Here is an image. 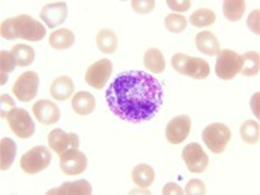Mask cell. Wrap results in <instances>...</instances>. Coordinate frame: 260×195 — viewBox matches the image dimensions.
I'll list each match as a JSON object with an SVG mask.
<instances>
[{
  "label": "cell",
  "instance_id": "obj_21",
  "mask_svg": "<svg viewBox=\"0 0 260 195\" xmlns=\"http://www.w3.org/2000/svg\"><path fill=\"white\" fill-rule=\"evenodd\" d=\"M154 178H156V173L149 164H139L132 171V180L140 188H149L154 182Z\"/></svg>",
  "mask_w": 260,
  "mask_h": 195
},
{
  "label": "cell",
  "instance_id": "obj_5",
  "mask_svg": "<svg viewBox=\"0 0 260 195\" xmlns=\"http://www.w3.org/2000/svg\"><path fill=\"white\" fill-rule=\"evenodd\" d=\"M231 137H232V132L223 123L208 124L202 130L204 143L215 154H222L225 151L228 143L231 142Z\"/></svg>",
  "mask_w": 260,
  "mask_h": 195
},
{
  "label": "cell",
  "instance_id": "obj_37",
  "mask_svg": "<svg viewBox=\"0 0 260 195\" xmlns=\"http://www.w3.org/2000/svg\"><path fill=\"white\" fill-rule=\"evenodd\" d=\"M259 101H260V92H256L252 99H250V109L254 113L256 119H259L260 112H259Z\"/></svg>",
  "mask_w": 260,
  "mask_h": 195
},
{
  "label": "cell",
  "instance_id": "obj_29",
  "mask_svg": "<svg viewBox=\"0 0 260 195\" xmlns=\"http://www.w3.org/2000/svg\"><path fill=\"white\" fill-rule=\"evenodd\" d=\"M241 137L245 143L256 144L260 139V126L256 120H245L241 126Z\"/></svg>",
  "mask_w": 260,
  "mask_h": 195
},
{
  "label": "cell",
  "instance_id": "obj_35",
  "mask_svg": "<svg viewBox=\"0 0 260 195\" xmlns=\"http://www.w3.org/2000/svg\"><path fill=\"white\" fill-rule=\"evenodd\" d=\"M167 6L176 13H182V12H187L191 7V2L189 0H182V2H180V0H169Z\"/></svg>",
  "mask_w": 260,
  "mask_h": 195
},
{
  "label": "cell",
  "instance_id": "obj_18",
  "mask_svg": "<svg viewBox=\"0 0 260 195\" xmlns=\"http://www.w3.org/2000/svg\"><path fill=\"white\" fill-rule=\"evenodd\" d=\"M74 88H75V85H74V81L70 77H58V78L52 81L50 92H51V96L55 101L64 102V101H68L72 96Z\"/></svg>",
  "mask_w": 260,
  "mask_h": 195
},
{
  "label": "cell",
  "instance_id": "obj_20",
  "mask_svg": "<svg viewBox=\"0 0 260 195\" xmlns=\"http://www.w3.org/2000/svg\"><path fill=\"white\" fill-rule=\"evenodd\" d=\"M96 46L101 52L105 54H113L119 46L117 34L111 28H102L96 34Z\"/></svg>",
  "mask_w": 260,
  "mask_h": 195
},
{
  "label": "cell",
  "instance_id": "obj_16",
  "mask_svg": "<svg viewBox=\"0 0 260 195\" xmlns=\"http://www.w3.org/2000/svg\"><path fill=\"white\" fill-rule=\"evenodd\" d=\"M91 195L92 185L86 180H78V181L64 182L57 188L47 191V195Z\"/></svg>",
  "mask_w": 260,
  "mask_h": 195
},
{
  "label": "cell",
  "instance_id": "obj_23",
  "mask_svg": "<svg viewBox=\"0 0 260 195\" xmlns=\"http://www.w3.org/2000/svg\"><path fill=\"white\" fill-rule=\"evenodd\" d=\"M48 43L54 50H67L74 46L75 34L70 28H59V30L51 32Z\"/></svg>",
  "mask_w": 260,
  "mask_h": 195
},
{
  "label": "cell",
  "instance_id": "obj_8",
  "mask_svg": "<svg viewBox=\"0 0 260 195\" xmlns=\"http://www.w3.org/2000/svg\"><path fill=\"white\" fill-rule=\"evenodd\" d=\"M40 78L34 71L23 72L19 78L16 79L13 85L14 96L19 99L20 102H30L37 96L39 92Z\"/></svg>",
  "mask_w": 260,
  "mask_h": 195
},
{
  "label": "cell",
  "instance_id": "obj_30",
  "mask_svg": "<svg viewBox=\"0 0 260 195\" xmlns=\"http://www.w3.org/2000/svg\"><path fill=\"white\" fill-rule=\"evenodd\" d=\"M16 59H14L13 54L10 51H0V85H5L7 82V74H10V72L13 71L14 68H16Z\"/></svg>",
  "mask_w": 260,
  "mask_h": 195
},
{
  "label": "cell",
  "instance_id": "obj_15",
  "mask_svg": "<svg viewBox=\"0 0 260 195\" xmlns=\"http://www.w3.org/2000/svg\"><path fill=\"white\" fill-rule=\"evenodd\" d=\"M32 113L40 123L47 124V126L55 124L61 117L58 106L48 99H41L39 102H36L32 106Z\"/></svg>",
  "mask_w": 260,
  "mask_h": 195
},
{
  "label": "cell",
  "instance_id": "obj_13",
  "mask_svg": "<svg viewBox=\"0 0 260 195\" xmlns=\"http://www.w3.org/2000/svg\"><path fill=\"white\" fill-rule=\"evenodd\" d=\"M191 132V117L188 115H178L173 117L166 127V139L171 144H180L187 140Z\"/></svg>",
  "mask_w": 260,
  "mask_h": 195
},
{
  "label": "cell",
  "instance_id": "obj_11",
  "mask_svg": "<svg viewBox=\"0 0 260 195\" xmlns=\"http://www.w3.org/2000/svg\"><path fill=\"white\" fill-rule=\"evenodd\" d=\"M59 167L67 176H79L88 167V157L78 149H70L59 156Z\"/></svg>",
  "mask_w": 260,
  "mask_h": 195
},
{
  "label": "cell",
  "instance_id": "obj_27",
  "mask_svg": "<svg viewBox=\"0 0 260 195\" xmlns=\"http://www.w3.org/2000/svg\"><path fill=\"white\" fill-rule=\"evenodd\" d=\"M12 54H13L14 59L19 67H28L32 64V61L36 58V51L34 48L27 44H17L12 48Z\"/></svg>",
  "mask_w": 260,
  "mask_h": 195
},
{
  "label": "cell",
  "instance_id": "obj_17",
  "mask_svg": "<svg viewBox=\"0 0 260 195\" xmlns=\"http://www.w3.org/2000/svg\"><path fill=\"white\" fill-rule=\"evenodd\" d=\"M71 105L72 109L77 115L86 116V115H91L92 112L95 111L96 102H95V98H93L91 92L79 91L72 98Z\"/></svg>",
  "mask_w": 260,
  "mask_h": 195
},
{
  "label": "cell",
  "instance_id": "obj_3",
  "mask_svg": "<svg viewBox=\"0 0 260 195\" xmlns=\"http://www.w3.org/2000/svg\"><path fill=\"white\" fill-rule=\"evenodd\" d=\"M173 70L181 75H187L189 78L194 79H205L209 77V64L202 58L197 57H189L181 52H177L171 58Z\"/></svg>",
  "mask_w": 260,
  "mask_h": 195
},
{
  "label": "cell",
  "instance_id": "obj_2",
  "mask_svg": "<svg viewBox=\"0 0 260 195\" xmlns=\"http://www.w3.org/2000/svg\"><path fill=\"white\" fill-rule=\"evenodd\" d=\"M46 27L28 14L6 19L0 26V36L5 40L21 39L26 41H41L46 37Z\"/></svg>",
  "mask_w": 260,
  "mask_h": 195
},
{
  "label": "cell",
  "instance_id": "obj_25",
  "mask_svg": "<svg viewBox=\"0 0 260 195\" xmlns=\"http://www.w3.org/2000/svg\"><path fill=\"white\" fill-rule=\"evenodd\" d=\"M260 71V55L256 51H247L242 55L241 74L245 77H256Z\"/></svg>",
  "mask_w": 260,
  "mask_h": 195
},
{
  "label": "cell",
  "instance_id": "obj_28",
  "mask_svg": "<svg viewBox=\"0 0 260 195\" xmlns=\"http://www.w3.org/2000/svg\"><path fill=\"white\" fill-rule=\"evenodd\" d=\"M215 20H216V14L214 10H211L208 7H202L191 14L189 23L194 27H208L214 24Z\"/></svg>",
  "mask_w": 260,
  "mask_h": 195
},
{
  "label": "cell",
  "instance_id": "obj_38",
  "mask_svg": "<svg viewBox=\"0 0 260 195\" xmlns=\"http://www.w3.org/2000/svg\"><path fill=\"white\" fill-rule=\"evenodd\" d=\"M0 98H2V117L6 119L7 111L5 112V105H9V106H12V108H16V106H14V101L9 96V95H6V93H3Z\"/></svg>",
  "mask_w": 260,
  "mask_h": 195
},
{
  "label": "cell",
  "instance_id": "obj_19",
  "mask_svg": "<svg viewBox=\"0 0 260 195\" xmlns=\"http://www.w3.org/2000/svg\"><path fill=\"white\" fill-rule=\"evenodd\" d=\"M195 47L202 54L212 57V55H216L219 51V41H218L214 32L201 31L198 32L195 37Z\"/></svg>",
  "mask_w": 260,
  "mask_h": 195
},
{
  "label": "cell",
  "instance_id": "obj_36",
  "mask_svg": "<svg viewBox=\"0 0 260 195\" xmlns=\"http://www.w3.org/2000/svg\"><path fill=\"white\" fill-rule=\"evenodd\" d=\"M162 195H184V189L176 184V182H169V184H166L164 185V188H162Z\"/></svg>",
  "mask_w": 260,
  "mask_h": 195
},
{
  "label": "cell",
  "instance_id": "obj_1",
  "mask_svg": "<svg viewBox=\"0 0 260 195\" xmlns=\"http://www.w3.org/2000/svg\"><path fill=\"white\" fill-rule=\"evenodd\" d=\"M108 106L122 120L140 123L156 116L162 105L160 81L143 71L119 74L106 91Z\"/></svg>",
  "mask_w": 260,
  "mask_h": 195
},
{
  "label": "cell",
  "instance_id": "obj_31",
  "mask_svg": "<svg viewBox=\"0 0 260 195\" xmlns=\"http://www.w3.org/2000/svg\"><path fill=\"white\" fill-rule=\"evenodd\" d=\"M164 26H166V28L170 32L180 34V32H182L187 28V19L184 16H181V14L171 13L164 20Z\"/></svg>",
  "mask_w": 260,
  "mask_h": 195
},
{
  "label": "cell",
  "instance_id": "obj_32",
  "mask_svg": "<svg viewBox=\"0 0 260 195\" xmlns=\"http://www.w3.org/2000/svg\"><path fill=\"white\" fill-rule=\"evenodd\" d=\"M130 6L136 13L149 14L156 9V2L154 0H133Z\"/></svg>",
  "mask_w": 260,
  "mask_h": 195
},
{
  "label": "cell",
  "instance_id": "obj_4",
  "mask_svg": "<svg viewBox=\"0 0 260 195\" xmlns=\"http://www.w3.org/2000/svg\"><path fill=\"white\" fill-rule=\"evenodd\" d=\"M50 162H51V151L44 146H36L21 156L20 167L26 174H39L48 169Z\"/></svg>",
  "mask_w": 260,
  "mask_h": 195
},
{
  "label": "cell",
  "instance_id": "obj_10",
  "mask_svg": "<svg viewBox=\"0 0 260 195\" xmlns=\"http://www.w3.org/2000/svg\"><path fill=\"white\" fill-rule=\"evenodd\" d=\"M113 65L112 61L108 58H102L92 64L85 74V81L86 84L95 88V89H102L108 84V79L111 78Z\"/></svg>",
  "mask_w": 260,
  "mask_h": 195
},
{
  "label": "cell",
  "instance_id": "obj_24",
  "mask_svg": "<svg viewBox=\"0 0 260 195\" xmlns=\"http://www.w3.org/2000/svg\"><path fill=\"white\" fill-rule=\"evenodd\" d=\"M143 62L144 67L150 72H153V74H161L166 70V59H164V55H162V52L158 48H156V47L149 48L147 51L144 52Z\"/></svg>",
  "mask_w": 260,
  "mask_h": 195
},
{
  "label": "cell",
  "instance_id": "obj_7",
  "mask_svg": "<svg viewBox=\"0 0 260 195\" xmlns=\"http://www.w3.org/2000/svg\"><path fill=\"white\" fill-rule=\"evenodd\" d=\"M6 120L12 132L19 139H30L36 132V124L26 109L12 108L6 115Z\"/></svg>",
  "mask_w": 260,
  "mask_h": 195
},
{
  "label": "cell",
  "instance_id": "obj_26",
  "mask_svg": "<svg viewBox=\"0 0 260 195\" xmlns=\"http://www.w3.org/2000/svg\"><path fill=\"white\" fill-rule=\"evenodd\" d=\"M223 16L229 21H239L245 14L246 3L243 0H225L222 5Z\"/></svg>",
  "mask_w": 260,
  "mask_h": 195
},
{
  "label": "cell",
  "instance_id": "obj_34",
  "mask_svg": "<svg viewBox=\"0 0 260 195\" xmlns=\"http://www.w3.org/2000/svg\"><path fill=\"white\" fill-rule=\"evenodd\" d=\"M260 10L259 9H256L253 10L252 13L249 14V17H247V27L250 28V31H253L256 36H259L260 34Z\"/></svg>",
  "mask_w": 260,
  "mask_h": 195
},
{
  "label": "cell",
  "instance_id": "obj_6",
  "mask_svg": "<svg viewBox=\"0 0 260 195\" xmlns=\"http://www.w3.org/2000/svg\"><path fill=\"white\" fill-rule=\"evenodd\" d=\"M242 55L232 50H219L216 54V67L215 72L218 78L223 81L234 79L238 74H241Z\"/></svg>",
  "mask_w": 260,
  "mask_h": 195
},
{
  "label": "cell",
  "instance_id": "obj_12",
  "mask_svg": "<svg viewBox=\"0 0 260 195\" xmlns=\"http://www.w3.org/2000/svg\"><path fill=\"white\" fill-rule=\"evenodd\" d=\"M48 146L52 151H55L58 156L64 154L67 150L78 149L79 147V136L77 133H67L62 129H54L50 132L47 137Z\"/></svg>",
  "mask_w": 260,
  "mask_h": 195
},
{
  "label": "cell",
  "instance_id": "obj_14",
  "mask_svg": "<svg viewBox=\"0 0 260 195\" xmlns=\"http://www.w3.org/2000/svg\"><path fill=\"white\" fill-rule=\"evenodd\" d=\"M68 16V7L65 2H52L43 7V10L40 12V19L46 23L47 27L55 28L61 26L67 20Z\"/></svg>",
  "mask_w": 260,
  "mask_h": 195
},
{
  "label": "cell",
  "instance_id": "obj_9",
  "mask_svg": "<svg viewBox=\"0 0 260 195\" xmlns=\"http://www.w3.org/2000/svg\"><path fill=\"white\" fill-rule=\"evenodd\" d=\"M182 161L185 162L189 173L200 174L208 169L209 158L201 144L189 143L182 149Z\"/></svg>",
  "mask_w": 260,
  "mask_h": 195
},
{
  "label": "cell",
  "instance_id": "obj_33",
  "mask_svg": "<svg viewBox=\"0 0 260 195\" xmlns=\"http://www.w3.org/2000/svg\"><path fill=\"white\" fill-rule=\"evenodd\" d=\"M184 192L188 195H205L207 194V185L201 180H191L187 182Z\"/></svg>",
  "mask_w": 260,
  "mask_h": 195
},
{
  "label": "cell",
  "instance_id": "obj_22",
  "mask_svg": "<svg viewBox=\"0 0 260 195\" xmlns=\"http://www.w3.org/2000/svg\"><path fill=\"white\" fill-rule=\"evenodd\" d=\"M17 151V146L10 137H3L0 140V169L6 171L12 167Z\"/></svg>",
  "mask_w": 260,
  "mask_h": 195
}]
</instances>
